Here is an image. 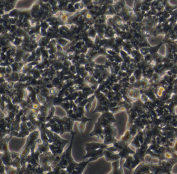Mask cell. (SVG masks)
<instances>
[{"label":"cell","instance_id":"3","mask_svg":"<svg viewBox=\"0 0 177 174\" xmlns=\"http://www.w3.org/2000/svg\"><path fill=\"white\" fill-rule=\"evenodd\" d=\"M119 160H116L112 163V171L113 172H111V173H123L122 171L121 167H120L119 166Z\"/></svg>","mask_w":177,"mask_h":174},{"label":"cell","instance_id":"4","mask_svg":"<svg viewBox=\"0 0 177 174\" xmlns=\"http://www.w3.org/2000/svg\"><path fill=\"white\" fill-rule=\"evenodd\" d=\"M94 97H95V96H94L93 98V97H92V98H89V99H88V103H87L86 105H85V108H86V111H88V113H89L90 109H91V106H92V104L91 103H92V101H93Z\"/></svg>","mask_w":177,"mask_h":174},{"label":"cell","instance_id":"5","mask_svg":"<svg viewBox=\"0 0 177 174\" xmlns=\"http://www.w3.org/2000/svg\"><path fill=\"white\" fill-rule=\"evenodd\" d=\"M85 124H86V123L83 122H81V123L80 124H78V128L79 131L81 132L82 135H83L84 130L85 129V126H86Z\"/></svg>","mask_w":177,"mask_h":174},{"label":"cell","instance_id":"2","mask_svg":"<svg viewBox=\"0 0 177 174\" xmlns=\"http://www.w3.org/2000/svg\"><path fill=\"white\" fill-rule=\"evenodd\" d=\"M104 134V127L101 126V124H98L97 122L95 124L94 129L91 134H89L90 136H98L100 134Z\"/></svg>","mask_w":177,"mask_h":174},{"label":"cell","instance_id":"1","mask_svg":"<svg viewBox=\"0 0 177 174\" xmlns=\"http://www.w3.org/2000/svg\"><path fill=\"white\" fill-rule=\"evenodd\" d=\"M104 135H110L116 137V129L112 124H109L104 128Z\"/></svg>","mask_w":177,"mask_h":174}]
</instances>
